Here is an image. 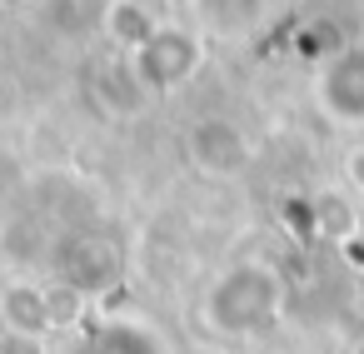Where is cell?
Masks as SVG:
<instances>
[{
	"label": "cell",
	"mask_w": 364,
	"mask_h": 354,
	"mask_svg": "<svg viewBox=\"0 0 364 354\" xmlns=\"http://www.w3.org/2000/svg\"><path fill=\"white\" fill-rule=\"evenodd\" d=\"M0 319H6L11 334H41L55 324V309H50V289H41L36 279H16L0 289Z\"/></svg>",
	"instance_id": "obj_2"
},
{
	"label": "cell",
	"mask_w": 364,
	"mask_h": 354,
	"mask_svg": "<svg viewBox=\"0 0 364 354\" xmlns=\"http://www.w3.org/2000/svg\"><path fill=\"white\" fill-rule=\"evenodd\" d=\"M354 354H364V334H359V344H354Z\"/></svg>",
	"instance_id": "obj_3"
},
{
	"label": "cell",
	"mask_w": 364,
	"mask_h": 354,
	"mask_svg": "<svg viewBox=\"0 0 364 354\" xmlns=\"http://www.w3.org/2000/svg\"><path fill=\"white\" fill-rule=\"evenodd\" d=\"M279 304H284V284H279V269L269 264H235L225 269L210 294H205V324L215 334H255L264 324L279 319Z\"/></svg>",
	"instance_id": "obj_1"
}]
</instances>
